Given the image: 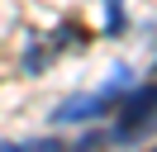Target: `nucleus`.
Segmentation results:
<instances>
[{"label":"nucleus","mask_w":157,"mask_h":152,"mask_svg":"<svg viewBox=\"0 0 157 152\" xmlns=\"http://www.w3.org/2000/svg\"><path fill=\"white\" fill-rule=\"evenodd\" d=\"M114 114H119L114 142H138V138H147V133L157 128V81L124 90V95H119V104H114Z\"/></svg>","instance_id":"nucleus-1"},{"label":"nucleus","mask_w":157,"mask_h":152,"mask_svg":"<svg viewBox=\"0 0 157 152\" xmlns=\"http://www.w3.org/2000/svg\"><path fill=\"white\" fill-rule=\"evenodd\" d=\"M124 90H128V66H114V76H109L100 90L62 100L57 109H52V124H86V119H100V114H109V109L119 104V95H124Z\"/></svg>","instance_id":"nucleus-2"},{"label":"nucleus","mask_w":157,"mask_h":152,"mask_svg":"<svg viewBox=\"0 0 157 152\" xmlns=\"http://www.w3.org/2000/svg\"><path fill=\"white\" fill-rule=\"evenodd\" d=\"M119 33H124V5L105 0V38H119Z\"/></svg>","instance_id":"nucleus-3"},{"label":"nucleus","mask_w":157,"mask_h":152,"mask_svg":"<svg viewBox=\"0 0 157 152\" xmlns=\"http://www.w3.org/2000/svg\"><path fill=\"white\" fill-rule=\"evenodd\" d=\"M0 152H57V142H0Z\"/></svg>","instance_id":"nucleus-4"}]
</instances>
